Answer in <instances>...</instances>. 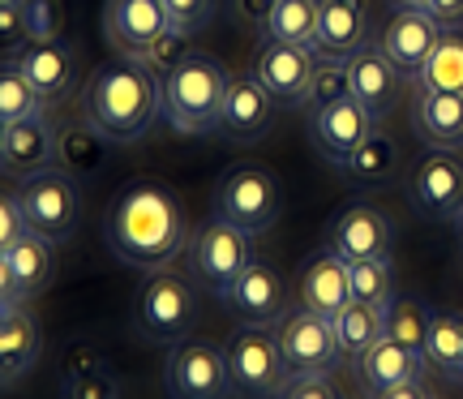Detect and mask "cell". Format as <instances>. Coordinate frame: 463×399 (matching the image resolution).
I'll list each match as a JSON object with an SVG mask.
<instances>
[{"mask_svg": "<svg viewBox=\"0 0 463 399\" xmlns=\"http://www.w3.org/2000/svg\"><path fill=\"white\" fill-rule=\"evenodd\" d=\"M344 172L356 185H391L399 176V147H395V138H386L382 129L373 133V138H364L361 150H356V155L344 164Z\"/></svg>", "mask_w": 463, "mask_h": 399, "instance_id": "4dcf8cb0", "label": "cell"}, {"mask_svg": "<svg viewBox=\"0 0 463 399\" xmlns=\"http://www.w3.org/2000/svg\"><path fill=\"white\" fill-rule=\"evenodd\" d=\"M459 236H463V215H459Z\"/></svg>", "mask_w": 463, "mask_h": 399, "instance_id": "816d5d0a", "label": "cell"}, {"mask_svg": "<svg viewBox=\"0 0 463 399\" xmlns=\"http://www.w3.org/2000/svg\"><path fill=\"white\" fill-rule=\"evenodd\" d=\"M22 236H31V219H26V211H22L17 194L9 189V194H5V202H0V250L17 245Z\"/></svg>", "mask_w": 463, "mask_h": 399, "instance_id": "7bdbcfd3", "label": "cell"}, {"mask_svg": "<svg viewBox=\"0 0 463 399\" xmlns=\"http://www.w3.org/2000/svg\"><path fill=\"white\" fill-rule=\"evenodd\" d=\"M17 202L31 219V233L48 236L56 245H65L69 236L78 233V219H82V198H78V185L65 167H52L39 172L31 181H17Z\"/></svg>", "mask_w": 463, "mask_h": 399, "instance_id": "52a82bcc", "label": "cell"}, {"mask_svg": "<svg viewBox=\"0 0 463 399\" xmlns=\"http://www.w3.org/2000/svg\"><path fill=\"white\" fill-rule=\"evenodd\" d=\"M172 31L167 0H108L103 5V34L116 56L146 61V52Z\"/></svg>", "mask_w": 463, "mask_h": 399, "instance_id": "7c38bea8", "label": "cell"}, {"mask_svg": "<svg viewBox=\"0 0 463 399\" xmlns=\"http://www.w3.org/2000/svg\"><path fill=\"white\" fill-rule=\"evenodd\" d=\"M184 258H189V275L223 300V292L253 262V233H245V228H236V223L215 215L211 223L198 228V236L189 241Z\"/></svg>", "mask_w": 463, "mask_h": 399, "instance_id": "5b68a950", "label": "cell"}, {"mask_svg": "<svg viewBox=\"0 0 463 399\" xmlns=\"http://www.w3.org/2000/svg\"><path fill=\"white\" fill-rule=\"evenodd\" d=\"M420 374H425V356L395 344V339H378L356 361V383H361L364 395H378V391H391V386L403 383H420Z\"/></svg>", "mask_w": 463, "mask_h": 399, "instance_id": "484cf974", "label": "cell"}, {"mask_svg": "<svg viewBox=\"0 0 463 399\" xmlns=\"http://www.w3.org/2000/svg\"><path fill=\"white\" fill-rule=\"evenodd\" d=\"M335 335H339V348L344 361H361L364 352L373 348L378 339H386V305H369V300H352L344 314L335 318Z\"/></svg>", "mask_w": 463, "mask_h": 399, "instance_id": "f1b7e54d", "label": "cell"}, {"mask_svg": "<svg viewBox=\"0 0 463 399\" xmlns=\"http://www.w3.org/2000/svg\"><path fill=\"white\" fill-rule=\"evenodd\" d=\"M279 344H283V361L292 369V378L335 374V369L344 366V348H339L335 322L314 314V309H305V305H297L292 314H283Z\"/></svg>", "mask_w": 463, "mask_h": 399, "instance_id": "30bf717a", "label": "cell"}, {"mask_svg": "<svg viewBox=\"0 0 463 399\" xmlns=\"http://www.w3.org/2000/svg\"><path fill=\"white\" fill-rule=\"evenodd\" d=\"M198 322V297H194V283L176 275V271H150L146 288L137 297V327L159 339V344H181L189 339Z\"/></svg>", "mask_w": 463, "mask_h": 399, "instance_id": "8992f818", "label": "cell"}, {"mask_svg": "<svg viewBox=\"0 0 463 399\" xmlns=\"http://www.w3.org/2000/svg\"><path fill=\"white\" fill-rule=\"evenodd\" d=\"M317 17H322V0H279L275 14H270V26H266V39H283V43L314 48Z\"/></svg>", "mask_w": 463, "mask_h": 399, "instance_id": "d6a6232c", "label": "cell"}, {"mask_svg": "<svg viewBox=\"0 0 463 399\" xmlns=\"http://www.w3.org/2000/svg\"><path fill=\"white\" fill-rule=\"evenodd\" d=\"M164 103V86L159 73L146 61L133 56H116L108 65H99L86 78L78 108L90 125H99L112 142H133L150 129V120L159 117Z\"/></svg>", "mask_w": 463, "mask_h": 399, "instance_id": "7a4b0ae2", "label": "cell"}, {"mask_svg": "<svg viewBox=\"0 0 463 399\" xmlns=\"http://www.w3.org/2000/svg\"><path fill=\"white\" fill-rule=\"evenodd\" d=\"M339 100H352V69H347V61H317L314 82L305 90L300 108H309V117H314V112H322V108H331Z\"/></svg>", "mask_w": 463, "mask_h": 399, "instance_id": "d590c367", "label": "cell"}, {"mask_svg": "<svg viewBox=\"0 0 463 399\" xmlns=\"http://www.w3.org/2000/svg\"><path fill=\"white\" fill-rule=\"evenodd\" d=\"M108 366L95 348H86V344H73V348L65 352V378H78V374H86V369H99Z\"/></svg>", "mask_w": 463, "mask_h": 399, "instance_id": "bcb514c9", "label": "cell"}, {"mask_svg": "<svg viewBox=\"0 0 463 399\" xmlns=\"http://www.w3.org/2000/svg\"><path fill=\"white\" fill-rule=\"evenodd\" d=\"M0 164L14 185L61 167V142H56V125L48 120V112L0 125Z\"/></svg>", "mask_w": 463, "mask_h": 399, "instance_id": "8fae6325", "label": "cell"}, {"mask_svg": "<svg viewBox=\"0 0 463 399\" xmlns=\"http://www.w3.org/2000/svg\"><path fill=\"white\" fill-rule=\"evenodd\" d=\"M48 108V100L39 95V86L17 69L14 56H5V73H0V125L22 117H39Z\"/></svg>", "mask_w": 463, "mask_h": 399, "instance_id": "836d02e7", "label": "cell"}, {"mask_svg": "<svg viewBox=\"0 0 463 399\" xmlns=\"http://www.w3.org/2000/svg\"><path fill=\"white\" fill-rule=\"evenodd\" d=\"M228 352L215 339H181L167 356V395L172 399H228Z\"/></svg>", "mask_w": 463, "mask_h": 399, "instance_id": "9c48e42d", "label": "cell"}, {"mask_svg": "<svg viewBox=\"0 0 463 399\" xmlns=\"http://www.w3.org/2000/svg\"><path fill=\"white\" fill-rule=\"evenodd\" d=\"M275 5H279V0H228L232 17H236L245 31H253V34H266V26H270V14H275Z\"/></svg>", "mask_w": 463, "mask_h": 399, "instance_id": "ee69618b", "label": "cell"}, {"mask_svg": "<svg viewBox=\"0 0 463 399\" xmlns=\"http://www.w3.org/2000/svg\"><path fill=\"white\" fill-rule=\"evenodd\" d=\"M412 202L430 219H459L463 215V159L455 150H430L408 176Z\"/></svg>", "mask_w": 463, "mask_h": 399, "instance_id": "e0dca14e", "label": "cell"}, {"mask_svg": "<svg viewBox=\"0 0 463 399\" xmlns=\"http://www.w3.org/2000/svg\"><path fill=\"white\" fill-rule=\"evenodd\" d=\"M442 34L447 31H442L425 9H395V14L386 17V26L378 31L373 43H378V48L408 73V82H412L416 73H420V65L430 61V52L442 43Z\"/></svg>", "mask_w": 463, "mask_h": 399, "instance_id": "d6986e66", "label": "cell"}, {"mask_svg": "<svg viewBox=\"0 0 463 399\" xmlns=\"http://www.w3.org/2000/svg\"><path fill=\"white\" fill-rule=\"evenodd\" d=\"M309 129H314V150L326 159L331 167H344L356 150H361L364 138L378 133V117L364 108L361 100H339L331 108H322L309 117Z\"/></svg>", "mask_w": 463, "mask_h": 399, "instance_id": "2e32d148", "label": "cell"}, {"mask_svg": "<svg viewBox=\"0 0 463 399\" xmlns=\"http://www.w3.org/2000/svg\"><path fill=\"white\" fill-rule=\"evenodd\" d=\"M391 9H430V0H391Z\"/></svg>", "mask_w": 463, "mask_h": 399, "instance_id": "681fc988", "label": "cell"}, {"mask_svg": "<svg viewBox=\"0 0 463 399\" xmlns=\"http://www.w3.org/2000/svg\"><path fill=\"white\" fill-rule=\"evenodd\" d=\"M412 129L430 150L463 147V90H416Z\"/></svg>", "mask_w": 463, "mask_h": 399, "instance_id": "cb8c5ba5", "label": "cell"}, {"mask_svg": "<svg viewBox=\"0 0 463 399\" xmlns=\"http://www.w3.org/2000/svg\"><path fill=\"white\" fill-rule=\"evenodd\" d=\"M0 5H14V0H0Z\"/></svg>", "mask_w": 463, "mask_h": 399, "instance_id": "f5cc1de1", "label": "cell"}, {"mask_svg": "<svg viewBox=\"0 0 463 399\" xmlns=\"http://www.w3.org/2000/svg\"><path fill=\"white\" fill-rule=\"evenodd\" d=\"M364 399H430V391L420 383H403V386H391V391H378V395H364Z\"/></svg>", "mask_w": 463, "mask_h": 399, "instance_id": "c3c4849f", "label": "cell"}, {"mask_svg": "<svg viewBox=\"0 0 463 399\" xmlns=\"http://www.w3.org/2000/svg\"><path fill=\"white\" fill-rule=\"evenodd\" d=\"M347 69H352V100H361L378 120H386L399 103H403L408 73H403L378 43H369V48L356 52V56L347 61Z\"/></svg>", "mask_w": 463, "mask_h": 399, "instance_id": "44dd1931", "label": "cell"}, {"mask_svg": "<svg viewBox=\"0 0 463 399\" xmlns=\"http://www.w3.org/2000/svg\"><path fill=\"white\" fill-rule=\"evenodd\" d=\"M228 82L232 73L228 65L211 56V52H189L181 65L164 73V103H159V117L181 133H215L223 120V100H228Z\"/></svg>", "mask_w": 463, "mask_h": 399, "instance_id": "3957f363", "label": "cell"}, {"mask_svg": "<svg viewBox=\"0 0 463 399\" xmlns=\"http://www.w3.org/2000/svg\"><path fill=\"white\" fill-rule=\"evenodd\" d=\"M425 14H430L442 31H463V0H430Z\"/></svg>", "mask_w": 463, "mask_h": 399, "instance_id": "7dc6e473", "label": "cell"}, {"mask_svg": "<svg viewBox=\"0 0 463 399\" xmlns=\"http://www.w3.org/2000/svg\"><path fill=\"white\" fill-rule=\"evenodd\" d=\"M0 43H5V56H14L31 43V22H26V9L22 0L14 5H0Z\"/></svg>", "mask_w": 463, "mask_h": 399, "instance_id": "b9f144b4", "label": "cell"}, {"mask_svg": "<svg viewBox=\"0 0 463 399\" xmlns=\"http://www.w3.org/2000/svg\"><path fill=\"white\" fill-rule=\"evenodd\" d=\"M215 215L253 236L275 228V219H279V181L266 167L253 164L228 167L215 189Z\"/></svg>", "mask_w": 463, "mask_h": 399, "instance_id": "ba28073f", "label": "cell"}, {"mask_svg": "<svg viewBox=\"0 0 463 399\" xmlns=\"http://www.w3.org/2000/svg\"><path fill=\"white\" fill-rule=\"evenodd\" d=\"M17 69L39 86V95L48 103H65L78 90V52L65 39H31L22 52H14Z\"/></svg>", "mask_w": 463, "mask_h": 399, "instance_id": "ffe728a7", "label": "cell"}, {"mask_svg": "<svg viewBox=\"0 0 463 399\" xmlns=\"http://www.w3.org/2000/svg\"><path fill=\"white\" fill-rule=\"evenodd\" d=\"M455 378H463V348H459V374H455Z\"/></svg>", "mask_w": 463, "mask_h": 399, "instance_id": "f907efd6", "label": "cell"}, {"mask_svg": "<svg viewBox=\"0 0 463 399\" xmlns=\"http://www.w3.org/2000/svg\"><path fill=\"white\" fill-rule=\"evenodd\" d=\"M108 250L125 266L164 271L189 250L181 198L164 181H129L108 206Z\"/></svg>", "mask_w": 463, "mask_h": 399, "instance_id": "6da1fadb", "label": "cell"}, {"mask_svg": "<svg viewBox=\"0 0 463 399\" xmlns=\"http://www.w3.org/2000/svg\"><path fill=\"white\" fill-rule=\"evenodd\" d=\"M283 399H344V395H339L331 374H309V378H292Z\"/></svg>", "mask_w": 463, "mask_h": 399, "instance_id": "f6af8a7d", "label": "cell"}, {"mask_svg": "<svg viewBox=\"0 0 463 399\" xmlns=\"http://www.w3.org/2000/svg\"><path fill=\"white\" fill-rule=\"evenodd\" d=\"M300 305L335 322L352 305V262H344L331 250L309 258L300 266Z\"/></svg>", "mask_w": 463, "mask_h": 399, "instance_id": "603a6c76", "label": "cell"}, {"mask_svg": "<svg viewBox=\"0 0 463 399\" xmlns=\"http://www.w3.org/2000/svg\"><path fill=\"white\" fill-rule=\"evenodd\" d=\"M317 56L314 48L305 43H283V39H266L262 34V48L253 56V78L283 103H305V90L314 82V69H317Z\"/></svg>", "mask_w": 463, "mask_h": 399, "instance_id": "9a60e30c", "label": "cell"}, {"mask_svg": "<svg viewBox=\"0 0 463 399\" xmlns=\"http://www.w3.org/2000/svg\"><path fill=\"white\" fill-rule=\"evenodd\" d=\"M167 14H172V31L198 34L215 17V0H167Z\"/></svg>", "mask_w": 463, "mask_h": 399, "instance_id": "60d3db41", "label": "cell"}, {"mask_svg": "<svg viewBox=\"0 0 463 399\" xmlns=\"http://www.w3.org/2000/svg\"><path fill=\"white\" fill-rule=\"evenodd\" d=\"M430 327H433V309L420 297H412V292H395L391 297V305H386V339H395V344L425 356Z\"/></svg>", "mask_w": 463, "mask_h": 399, "instance_id": "f546056e", "label": "cell"}, {"mask_svg": "<svg viewBox=\"0 0 463 399\" xmlns=\"http://www.w3.org/2000/svg\"><path fill=\"white\" fill-rule=\"evenodd\" d=\"M270 125H275V95L253 73H232L219 129L232 133V138H258Z\"/></svg>", "mask_w": 463, "mask_h": 399, "instance_id": "d4e9b609", "label": "cell"}, {"mask_svg": "<svg viewBox=\"0 0 463 399\" xmlns=\"http://www.w3.org/2000/svg\"><path fill=\"white\" fill-rule=\"evenodd\" d=\"M65 399H120V383H116L112 366L86 369L78 378H65Z\"/></svg>", "mask_w": 463, "mask_h": 399, "instance_id": "74e56055", "label": "cell"}, {"mask_svg": "<svg viewBox=\"0 0 463 399\" xmlns=\"http://www.w3.org/2000/svg\"><path fill=\"white\" fill-rule=\"evenodd\" d=\"M56 271V241L48 236H22L17 245L0 250V309L9 305H31L52 283Z\"/></svg>", "mask_w": 463, "mask_h": 399, "instance_id": "4fadbf2b", "label": "cell"}, {"mask_svg": "<svg viewBox=\"0 0 463 399\" xmlns=\"http://www.w3.org/2000/svg\"><path fill=\"white\" fill-rule=\"evenodd\" d=\"M373 43L369 0H322L314 52L322 61H352L361 48Z\"/></svg>", "mask_w": 463, "mask_h": 399, "instance_id": "7402d4cb", "label": "cell"}, {"mask_svg": "<svg viewBox=\"0 0 463 399\" xmlns=\"http://www.w3.org/2000/svg\"><path fill=\"white\" fill-rule=\"evenodd\" d=\"M223 352H228V374H232L236 395L283 399V391L292 383V369L283 361L279 331H270V327H249L245 322L241 331H232Z\"/></svg>", "mask_w": 463, "mask_h": 399, "instance_id": "277c9868", "label": "cell"}, {"mask_svg": "<svg viewBox=\"0 0 463 399\" xmlns=\"http://www.w3.org/2000/svg\"><path fill=\"white\" fill-rule=\"evenodd\" d=\"M56 142H61V167H65L69 176L95 172V167L108 159V147H112V138H108L99 125H90L82 112L73 120H61V125H56Z\"/></svg>", "mask_w": 463, "mask_h": 399, "instance_id": "83f0119b", "label": "cell"}, {"mask_svg": "<svg viewBox=\"0 0 463 399\" xmlns=\"http://www.w3.org/2000/svg\"><path fill=\"white\" fill-rule=\"evenodd\" d=\"M395 228L373 202H347L326 228V250L339 253L344 262H369V258H391Z\"/></svg>", "mask_w": 463, "mask_h": 399, "instance_id": "5bb4252c", "label": "cell"}, {"mask_svg": "<svg viewBox=\"0 0 463 399\" xmlns=\"http://www.w3.org/2000/svg\"><path fill=\"white\" fill-rule=\"evenodd\" d=\"M189 52H194V34H184V31H167L164 39H159V43H155V48L146 52V65L155 69L159 78H164V73H172V69L181 65V61L189 56Z\"/></svg>", "mask_w": 463, "mask_h": 399, "instance_id": "f35d334b", "label": "cell"}, {"mask_svg": "<svg viewBox=\"0 0 463 399\" xmlns=\"http://www.w3.org/2000/svg\"><path fill=\"white\" fill-rule=\"evenodd\" d=\"M223 305L249 327H275L288 314V283L270 262H253L241 271V280L223 292Z\"/></svg>", "mask_w": 463, "mask_h": 399, "instance_id": "ac0fdd59", "label": "cell"}, {"mask_svg": "<svg viewBox=\"0 0 463 399\" xmlns=\"http://www.w3.org/2000/svg\"><path fill=\"white\" fill-rule=\"evenodd\" d=\"M22 9L31 22V39H61V26H65L61 0H22Z\"/></svg>", "mask_w": 463, "mask_h": 399, "instance_id": "ab89813d", "label": "cell"}, {"mask_svg": "<svg viewBox=\"0 0 463 399\" xmlns=\"http://www.w3.org/2000/svg\"><path fill=\"white\" fill-rule=\"evenodd\" d=\"M43 348V331L26 305H9L0 309V369H5V386H14L17 378H26L39 361Z\"/></svg>", "mask_w": 463, "mask_h": 399, "instance_id": "4316f807", "label": "cell"}, {"mask_svg": "<svg viewBox=\"0 0 463 399\" xmlns=\"http://www.w3.org/2000/svg\"><path fill=\"white\" fill-rule=\"evenodd\" d=\"M391 297H395V266H391V258L352 262V300L391 305Z\"/></svg>", "mask_w": 463, "mask_h": 399, "instance_id": "8d00e7d4", "label": "cell"}, {"mask_svg": "<svg viewBox=\"0 0 463 399\" xmlns=\"http://www.w3.org/2000/svg\"><path fill=\"white\" fill-rule=\"evenodd\" d=\"M459 348H463V314L433 309L430 344H425V366L455 378V374H459Z\"/></svg>", "mask_w": 463, "mask_h": 399, "instance_id": "e575fe53", "label": "cell"}, {"mask_svg": "<svg viewBox=\"0 0 463 399\" xmlns=\"http://www.w3.org/2000/svg\"><path fill=\"white\" fill-rule=\"evenodd\" d=\"M416 90H463V34L447 31L442 43L430 52V61L412 78Z\"/></svg>", "mask_w": 463, "mask_h": 399, "instance_id": "1f68e13d", "label": "cell"}]
</instances>
